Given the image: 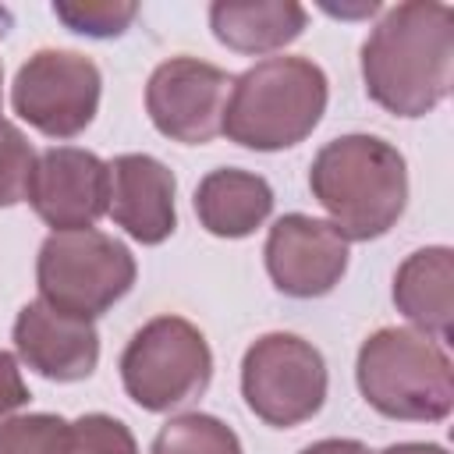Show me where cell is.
Returning <instances> with one entry per match:
<instances>
[{
    "mask_svg": "<svg viewBox=\"0 0 454 454\" xmlns=\"http://www.w3.org/2000/svg\"><path fill=\"white\" fill-rule=\"evenodd\" d=\"M266 270L291 298H319L348 270V238L316 216H280L266 238Z\"/></svg>",
    "mask_w": 454,
    "mask_h": 454,
    "instance_id": "cell-11",
    "label": "cell"
},
{
    "mask_svg": "<svg viewBox=\"0 0 454 454\" xmlns=\"http://www.w3.org/2000/svg\"><path fill=\"white\" fill-rule=\"evenodd\" d=\"M25 401H28V390H25V380H21V369H18L14 355L0 351V419H7Z\"/></svg>",
    "mask_w": 454,
    "mask_h": 454,
    "instance_id": "cell-22",
    "label": "cell"
},
{
    "mask_svg": "<svg viewBox=\"0 0 454 454\" xmlns=\"http://www.w3.org/2000/svg\"><path fill=\"white\" fill-rule=\"evenodd\" d=\"M326 110V74L305 57H270L248 67L227 96L223 135L245 149L298 145Z\"/></svg>",
    "mask_w": 454,
    "mask_h": 454,
    "instance_id": "cell-3",
    "label": "cell"
},
{
    "mask_svg": "<svg viewBox=\"0 0 454 454\" xmlns=\"http://www.w3.org/2000/svg\"><path fill=\"white\" fill-rule=\"evenodd\" d=\"M25 199L57 231H85L110 206V170L96 153L53 145L35 156Z\"/></svg>",
    "mask_w": 454,
    "mask_h": 454,
    "instance_id": "cell-10",
    "label": "cell"
},
{
    "mask_svg": "<svg viewBox=\"0 0 454 454\" xmlns=\"http://www.w3.org/2000/svg\"><path fill=\"white\" fill-rule=\"evenodd\" d=\"M0 85H4V71H0ZM0 103H4V89H0Z\"/></svg>",
    "mask_w": 454,
    "mask_h": 454,
    "instance_id": "cell-25",
    "label": "cell"
},
{
    "mask_svg": "<svg viewBox=\"0 0 454 454\" xmlns=\"http://www.w3.org/2000/svg\"><path fill=\"white\" fill-rule=\"evenodd\" d=\"M362 78L383 110L429 114L454 78V11L436 0L390 7L362 46Z\"/></svg>",
    "mask_w": 454,
    "mask_h": 454,
    "instance_id": "cell-1",
    "label": "cell"
},
{
    "mask_svg": "<svg viewBox=\"0 0 454 454\" xmlns=\"http://www.w3.org/2000/svg\"><path fill=\"white\" fill-rule=\"evenodd\" d=\"M362 397L390 415L411 422H440L454 404V376L447 351L419 330L383 326L358 351Z\"/></svg>",
    "mask_w": 454,
    "mask_h": 454,
    "instance_id": "cell-4",
    "label": "cell"
},
{
    "mask_svg": "<svg viewBox=\"0 0 454 454\" xmlns=\"http://www.w3.org/2000/svg\"><path fill=\"white\" fill-rule=\"evenodd\" d=\"M32 167H35V153L28 138L14 124L0 121V206H14L25 199Z\"/></svg>",
    "mask_w": 454,
    "mask_h": 454,
    "instance_id": "cell-21",
    "label": "cell"
},
{
    "mask_svg": "<svg viewBox=\"0 0 454 454\" xmlns=\"http://www.w3.org/2000/svg\"><path fill=\"white\" fill-rule=\"evenodd\" d=\"M18 355L50 380H85L99 362V333L92 319L60 312L53 305L28 301L14 319Z\"/></svg>",
    "mask_w": 454,
    "mask_h": 454,
    "instance_id": "cell-12",
    "label": "cell"
},
{
    "mask_svg": "<svg viewBox=\"0 0 454 454\" xmlns=\"http://www.w3.org/2000/svg\"><path fill=\"white\" fill-rule=\"evenodd\" d=\"M39 294L46 305L92 319L135 284L131 252L103 231H53L39 248Z\"/></svg>",
    "mask_w": 454,
    "mask_h": 454,
    "instance_id": "cell-5",
    "label": "cell"
},
{
    "mask_svg": "<svg viewBox=\"0 0 454 454\" xmlns=\"http://www.w3.org/2000/svg\"><path fill=\"white\" fill-rule=\"evenodd\" d=\"M273 209V192L259 174L248 170H213L195 188V213L202 227L216 238L252 234Z\"/></svg>",
    "mask_w": 454,
    "mask_h": 454,
    "instance_id": "cell-16",
    "label": "cell"
},
{
    "mask_svg": "<svg viewBox=\"0 0 454 454\" xmlns=\"http://www.w3.org/2000/svg\"><path fill=\"white\" fill-rule=\"evenodd\" d=\"M60 454H135V436L110 415H82L78 422H67Z\"/></svg>",
    "mask_w": 454,
    "mask_h": 454,
    "instance_id": "cell-20",
    "label": "cell"
},
{
    "mask_svg": "<svg viewBox=\"0 0 454 454\" xmlns=\"http://www.w3.org/2000/svg\"><path fill=\"white\" fill-rule=\"evenodd\" d=\"M241 394L270 426H298L323 408L326 365L323 355L294 333L259 337L241 362Z\"/></svg>",
    "mask_w": 454,
    "mask_h": 454,
    "instance_id": "cell-7",
    "label": "cell"
},
{
    "mask_svg": "<svg viewBox=\"0 0 454 454\" xmlns=\"http://www.w3.org/2000/svg\"><path fill=\"white\" fill-rule=\"evenodd\" d=\"M213 35L238 53H270L305 28V7L294 0H216L209 7Z\"/></svg>",
    "mask_w": 454,
    "mask_h": 454,
    "instance_id": "cell-15",
    "label": "cell"
},
{
    "mask_svg": "<svg viewBox=\"0 0 454 454\" xmlns=\"http://www.w3.org/2000/svg\"><path fill=\"white\" fill-rule=\"evenodd\" d=\"M383 454H447L440 443H397V447H387Z\"/></svg>",
    "mask_w": 454,
    "mask_h": 454,
    "instance_id": "cell-24",
    "label": "cell"
},
{
    "mask_svg": "<svg viewBox=\"0 0 454 454\" xmlns=\"http://www.w3.org/2000/svg\"><path fill=\"white\" fill-rule=\"evenodd\" d=\"M231 85L234 82L227 71L195 57H174L153 71L145 110L160 135L184 145H202L223 131Z\"/></svg>",
    "mask_w": 454,
    "mask_h": 454,
    "instance_id": "cell-9",
    "label": "cell"
},
{
    "mask_svg": "<svg viewBox=\"0 0 454 454\" xmlns=\"http://www.w3.org/2000/svg\"><path fill=\"white\" fill-rule=\"evenodd\" d=\"M213 355L199 326L181 316H156L121 355V380L128 397L145 411H170L199 397L209 383Z\"/></svg>",
    "mask_w": 454,
    "mask_h": 454,
    "instance_id": "cell-6",
    "label": "cell"
},
{
    "mask_svg": "<svg viewBox=\"0 0 454 454\" xmlns=\"http://www.w3.org/2000/svg\"><path fill=\"white\" fill-rule=\"evenodd\" d=\"M312 195L344 238L387 234L408 202L404 156L376 135H344L319 149L309 170Z\"/></svg>",
    "mask_w": 454,
    "mask_h": 454,
    "instance_id": "cell-2",
    "label": "cell"
},
{
    "mask_svg": "<svg viewBox=\"0 0 454 454\" xmlns=\"http://www.w3.org/2000/svg\"><path fill=\"white\" fill-rule=\"evenodd\" d=\"M14 110L50 138H74L99 106V67L74 50H39L14 78Z\"/></svg>",
    "mask_w": 454,
    "mask_h": 454,
    "instance_id": "cell-8",
    "label": "cell"
},
{
    "mask_svg": "<svg viewBox=\"0 0 454 454\" xmlns=\"http://www.w3.org/2000/svg\"><path fill=\"white\" fill-rule=\"evenodd\" d=\"M394 301L422 333L447 340L454 326V252L436 245L408 255L394 277Z\"/></svg>",
    "mask_w": 454,
    "mask_h": 454,
    "instance_id": "cell-14",
    "label": "cell"
},
{
    "mask_svg": "<svg viewBox=\"0 0 454 454\" xmlns=\"http://www.w3.org/2000/svg\"><path fill=\"white\" fill-rule=\"evenodd\" d=\"M301 454H369V450L358 440H319V443L305 447Z\"/></svg>",
    "mask_w": 454,
    "mask_h": 454,
    "instance_id": "cell-23",
    "label": "cell"
},
{
    "mask_svg": "<svg viewBox=\"0 0 454 454\" xmlns=\"http://www.w3.org/2000/svg\"><path fill=\"white\" fill-rule=\"evenodd\" d=\"M153 454H241V443L234 429L223 426L220 419L188 411V415L170 419L156 433Z\"/></svg>",
    "mask_w": 454,
    "mask_h": 454,
    "instance_id": "cell-17",
    "label": "cell"
},
{
    "mask_svg": "<svg viewBox=\"0 0 454 454\" xmlns=\"http://www.w3.org/2000/svg\"><path fill=\"white\" fill-rule=\"evenodd\" d=\"M110 170V206L106 213L142 245H160L174 234L177 213H174V174L145 156V153H124Z\"/></svg>",
    "mask_w": 454,
    "mask_h": 454,
    "instance_id": "cell-13",
    "label": "cell"
},
{
    "mask_svg": "<svg viewBox=\"0 0 454 454\" xmlns=\"http://www.w3.org/2000/svg\"><path fill=\"white\" fill-rule=\"evenodd\" d=\"M53 14L82 32V35H96V39H106V35H121L135 14H138V4H128V0H85V4H53Z\"/></svg>",
    "mask_w": 454,
    "mask_h": 454,
    "instance_id": "cell-19",
    "label": "cell"
},
{
    "mask_svg": "<svg viewBox=\"0 0 454 454\" xmlns=\"http://www.w3.org/2000/svg\"><path fill=\"white\" fill-rule=\"evenodd\" d=\"M67 422L57 415H18L0 422V454H60Z\"/></svg>",
    "mask_w": 454,
    "mask_h": 454,
    "instance_id": "cell-18",
    "label": "cell"
}]
</instances>
